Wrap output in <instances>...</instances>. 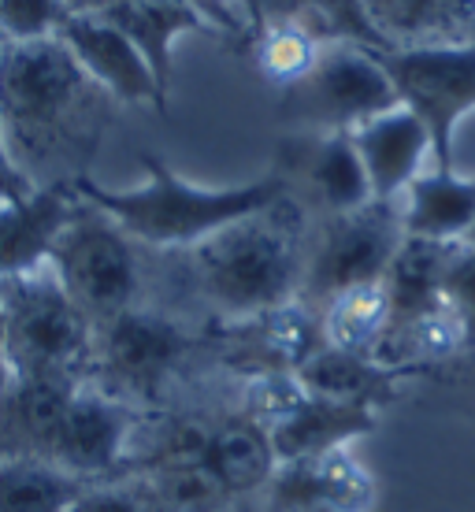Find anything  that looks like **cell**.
I'll list each match as a JSON object with an SVG mask.
<instances>
[{"instance_id":"34","label":"cell","mask_w":475,"mask_h":512,"mask_svg":"<svg viewBox=\"0 0 475 512\" xmlns=\"http://www.w3.org/2000/svg\"><path fill=\"white\" fill-rule=\"evenodd\" d=\"M4 45H8V41H4V34H0V49H4Z\"/></svg>"},{"instance_id":"30","label":"cell","mask_w":475,"mask_h":512,"mask_svg":"<svg viewBox=\"0 0 475 512\" xmlns=\"http://www.w3.org/2000/svg\"><path fill=\"white\" fill-rule=\"evenodd\" d=\"M424 383L446 386V390H453V394H461L464 397V412H472V416H475V349H468V353H461L457 360H450V364L435 368Z\"/></svg>"},{"instance_id":"27","label":"cell","mask_w":475,"mask_h":512,"mask_svg":"<svg viewBox=\"0 0 475 512\" xmlns=\"http://www.w3.org/2000/svg\"><path fill=\"white\" fill-rule=\"evenodd\" d=\"M67 512H167L149 490L130 475L93 479Z\"/></svg>"},{"instance_id":"22","label":"cell","mask_w":475,"mask_h":512,"mask_svg":"<svg viewBox=\"0 0 475 512\" xmlns=\"http://www.w3.org/2000/svg\"><path fill=\"white\" fill-rule=\"evenodd\" d=\"M386 327H390V294L383 279L349 286L320 308L323 342L346 353L375 357L386 338Z\"/></svg>"},{"instance_id":"29","label":"cell","mask_w":475,"mask_h":512,"mask_svg":"<svg viewBox=\"0 0 475 512\" xmlns=\"http://www.w3.org/2000/svg\"><path fill=\"white\" fill-rule=\"evenodd\" d=\"M442 301L461 320L468 349H475V242H461L453 253L446 279H442Z\"/></svg>"},{"instance_id":"2","label":"cell","mask_w":475,"mask_h":512,"mask_svg":"<svg viewBox=\"0 0 475 512\" xmlns=\"http://www.w3.org/2000/svg\"><path fill=\"white\" fill-rule=\"evenodd\" d=\"M312 216L286 193L205 242L164 253L179 297L208 308L212 323L253 320L297 301L305 279Z\"/></svg>"},{"instance_id":"6","label":"cell","mask_w":475,"mask_h":512,"mask_svg":"<svg viewBox=\"0 0 475 512\" xmlns=\"http://www.w3.org/2000/svg\"><path fill=\"white\" fill-rule=\"evenodd\" d=\"M49 264L93 327L134 305H145V245L134 242L108 212L82 197L64 234L52 245Z\"/></svg>"},{"instance_id":"14","label":"cell","mask_w":475,"mask_h":512,"mask_svg":"<svg viewBox=\"0 0 475 512\" xmlns=\"http://www.w3.org/2000/svg\"><path fill=\"white\" fill-rule=\"evenodd\" d=\"M349 134L360 153V164L368 171L372 197L379 201H401L405 190L427 171V160L435 164L431 130L405 104L390 108L383 116H372Z\"/></svg>"},{"instance_id":"16","label":"cell","mask_w":475,"mask_h":512,"mask_svg":"<svg viewBox=\"0 0 475 512\" xmlns=\"http://www.w3.org/2000/svg\"><path fill=\"white\" fill-rule=\"evenodd\" d=\"M294 375L309 394L353 401V405H368V409L394 405L401 397V386L424 379L412 368H390V364H379L375 357L346 353V349H334L327 342L312 349L309 357L297 364Z\"/></svg>"},{"instance_id":"32","label":"cell","mask_w":475,"mask_h":512,"mask_svg":"<svg viewBox=\"0 0 475 512\" xmlns=\"http://www.w3.org/2000/svg\"><path fill=\"white\" fill-rule=\"evenodd\" d=\"M12 375V360H8V316H4V301H0V386H8Z\"/></svg>"},{"instance_id":"5","label":"cell","mask_w":475,"mask_h":512,"mask_svg":"<svg viewBox=\"0 0 475 512\" xmlns=\"http://www.w3.org/2000/svg\"><path fill=\"white\" fill-rule=\"evenodd\" d=\"M0 301L8 316V360L15 379L75 386L90 379L93 323L71 301L52 264L0 275Z\"/></svg>"},{"instance_id":"25","label":"cell","mask_w":475,"mask_h":512,"mask_svg":"<svg viewBox=\"0 0 475 512\" xmlns=\"http://www.w3.org/2000/svg\"><path fill=\"white\" fill-rule=\"evenodd\" d=\"M309 464L316 498L327 512H372L375 505V475L364 468L353 446L331 449Z\"/></svg>"},{"instance_id":"3","label":"cell","mask_w":475,"mask_h":512,"mask_svg":"<svg viewBox=\"0 0 475 512\" xmlns=\"http://www.w3.org/2000/svg\"><path fill=\"white\" fill-rule=\"evenodd\" d=\"M142 167L145 186L108 190L86 175L75 182V193L101 212H108L134 242H142L153 253L190 249V245L205 242L216 231L275 205L279 197L290 193L275 171H268L257 182H242V186H197V182L175 175L153 153H142Z\"/></svg>"},{"instance_id":"19","label":"cell","mask_w":475,"mask_h":512,"mask_svg":"<svg viewBox=\"0 0 475 512\" xmlns=\"http://www.w3.org/2000/svg\"><path fill=\"white\" fill-rule=\"evenodd\" d=\"M386 49L475 41V0H364Z\"/></svg>"},{"instance_id":"13","label":"cell","mask_w":475,"mask_h":512,"mask_svg":"<svg viewBox=\"0 0 475 512\" xmlns=\"http://www.w3.org/2000/svg\"><path fill=\"white\" fill-rule=\"evenodd\" d=\"M375 427H379V409L301 390L294 405L268 423V435L283 468V464H305L331 449L353 446L357 438L372 435Z\"/></svg>"},{"instance_id":"18","label":"cell","mask_w":475,"mask_h":512,"mask_svg":"<svg viewBox=\"0 0 475 512\" xmlns=\"http://www.w3.org/2000/svg\"><path fill=\"white\" fill-rule=\"evenodd\" d=\"M405 234L435 242H468L475 238V175L453 167L424 171L401 197Z\"/></svg>"},{"instance_id":"35","label":"cell","mask_w":475,"mask_h":512,"mask_svg":"<svg viewBox=\"0 0 475 512\" xmlns=\"http://www.w3.org/2000/svg\"><path fill=\"white\" fill-rule=\"evenodd\" d=\"M468 242H475V238H468Z\"/></svg>"},{"instance_id":"17","label":"cell","mask_w":475,"mask_h":512,"mask_svg":"<svg viewBox=\"0 0 475 512\" xmlns=\"http://www.w3.org/2000/svg\"><path fill=\"white\" fill-rule=\"evenodd\" d=\"M75 390V383L49 379H12L0 386V461H45Z\"/></svg>"},{"instance_id":"8","label":"cell","mask_w":475,"mask_h":512,"mask_svg":"<svg viewBox=\"0 0 475 512\" xmlns=\"http://www.w3.org/2000/svg\"><path fill=\"white\" fill-rule=\"evenodd\" d=\"M401 242H405L401 201L372 197L353 212L312 219L305 279L297 301L320 316V308L349 286L386 279Z\"/></svg>"},{"instance_id":"15","label":"cell","mask_w":475,"mask_h":512,"mask_svg":"<svg viewBox=\"0 0 475 512\" xmlns=\"http://www.w3.org/2000/svg\"><path fill=\"white\" fill-rule=\"evenodd\" d=\"M75 186H38L23 201L0 205V275H19L49 264L52 245L75 216Z\"/></svg>"},{"instance_id":"31","label":"cell","mask_w":475,"mask_h":512,"mask_svg":"<svg viewBox=\"0 0 475 512\" xmlns=\"http://www.w3.org/2000/svg\"><path fill=\"white\" fill-rule=\"evenodd\" d=\"M34 190H38V186L30 182V175H26L23 167L15 164L12 145H8L4 127H0V205H4V201H23V197H30Z\"/></svg>"},{"instance_id":"28","label":"cell","mask_w":475,"mask_h":512,"mask_svg":"<svg viewBox=\"0 0 475 512\" xmlns=\"http://www.w3.org/2000/svg\"><path fill=\"white\" fill-rule=\"evenodd\" d=\"M316 26L323 38H346L357 45H368L375 52H386V45L375 34L372 19H368V4L364 0H309Z\"/></svg>"},{"instance_id":"20","label":"cell","mask_w":475,"mask_h":512,"mask_svg":"<svg viewBox=\"0 0 475 512\" xmlns=\"http://www.w3.org/2000/svg\"><path fill=\"white\" fill-rule=\"evenodd\" d=\"M93 12H101L108 23H116L142 49L156 78L164 82V90L171 86V49H175V41L186 38V34H212L205 15L197 12L190 0H104Z\"/></svg>"},{"instance_id":"4","label":"cell","mask_w":475,"mask_h":512,"mask_svg":"<svg viewBox=\"0 0 475 512\" xmlns=\"http://www.w3.org/2000/svg\"><path fill=\"white\" fill-rule=\"evenodd\" d=\"M201 357H208V327L197 331L171 308L145 301L93 327L86 383L156 412L171 405V394H179V383Z\"/></svg>"},{"instance_id":"24","label":"cell","mask_w":475,"mask_h":512,"mask_svg":"<svg viewBox=\"0 0 475 512\" xmlns=\"http://www.w3.org/2000/svg\"><path fill=\"white\" fill-rule=\"evenodd\" d=\"M323 41L331 38H323L320 30L309 23H271L253 41V56H257L260 75L275 82L279 90H286L290 82H297L316 64Z\"/></svg>"},{"instance_id":"21","label":"cell","mask_w":475,"mask_h":512,"mask_svg":"<svg viewBox=\"0 0 475 512\" xmlns=\"http://www.w3.org/2000/svg\"><path fill=\"white\" fill-rule=\"evenodd\" d=\"M461 242H435V238H412L405 234L398 256L386 271V294H390V327L416 320L442 305V279ZM386 327V331H390Z\"/></svg>"},{"instance_id":"7","label":"cell","mask_w":475,"mask_h":512,"mask_svg":"<svg viewBox=\"0 0 475 512\" xmlns=\"http://www.w3.org/2000/svg\"><path fill=\"white\" fill-rule=\"evenodd\" d=\"M398 104V90L379 52L331 38L323 41L316 64L283 90L279 116L294 130H357Z\"/></svg>"},{"instance_id":"12","label":"cell","mask_w":475,"mask_h":512,"mask_svg":"<svg viewBox=\"0 0 475 512\" xmlns=\"http://www.w3.org/2000/svg\"><path fill=\"white\" fill-rule=\"evenodd\" d=\"M56 38L64 41L71 56L86 67V75L93 82H101L119 104H149L156 112L167 108L164 82L156 78V71L142 56V49L116 23H108L101 12L75 8V15L60 26Z\"/></svg>"},{"instance_id":"1","label":"cell","mask_w":475,"mask_h":512,"mask_svg":"<svg viewBox=\"0 0 475 512\" xmlns=\"http://www.w3.org/2000/svg\"><path fill=\"white\" fill-rule=\"evenodd\" d=\"M116 104L60 38L8 41L0 49V127L34 186L86 179Z\"/></svg>"},{"instance_id":"26","label":"cell","mask_w":475,"mask_h":512,"mask_svg":"<svg viewBox=\"0 0 475 512\" xmlns=\"http://www.w3.org/2000/svg\"><path fill=\"white\" fill-rule=\"evenodd\" d=\"M75 8V0H0V34L4 41L56 38Z\"/></svg>"},{"instance_id":"10","label":"cell","mask_w":475,"mask_h":512,"mask_svg":"<svg viewBox=\"0 0 475 512\" xmlns=\"http://www.w3.org/2000/svg\"><path fill=\"white\" fill-rule=\"evenodd\" d=\"M279 179L312 219L353 212L372 201V182L349 130H294L275 141Z\"/></svg>"},{"instance_id":"11","label":"cell","mask_w":475,"mask_h":512,"mask_svg":"<svg viewBox=\"0 0 475 512\" xmlns=\"http://www.w3.org/2000/svg\"><path fill=\"white\" fill-rule=\"evenodd\" d=\"M145 412L123 397H112L97 386L82 383L67 401L56 423L45 461L78 475V479H108L127 461L130 438Z\"/></svg>"},{"instance_id":"23","label":"cell","mask_w":475,"mask_h":512,"mask_svg":"<svg viewBox=\"0 0 475 512\" xmlns=\"http://www.w3.org/2000/svg\"><path fill=\"white\" fill-rule=\"evenodd\" d=\"M86 483L45 461H0V512H67Z\"/></svg>"},{"instance_id":"9","label":"cell","mask_w":475,"mask_h":512,"mask_svg":"<svg viewBox=\"0 0 475 512\" xmlns=\"http://www.w3.org/2000/svg\"><path fill=\"white\" fill-rule=\"evenodd\" d=\"M398 101L424 119L435 145V167H453V138L475 112V41L416 45L379 52Z\"/></svg>"},{"instance_id":"33","label":"cell","mask_w":475,"mask_h":512,"mask_svg":"<svg viewBox=\"0 0 475 512\" xmlns=\"http://www.w3.org/2000/svg\"><path fill=\"white\" fill-rule=\"evenodd\" d=\"M78 8H97V4H104V0H75Z\"/></svg>"}]
</instances>
